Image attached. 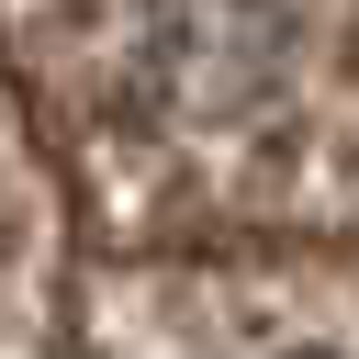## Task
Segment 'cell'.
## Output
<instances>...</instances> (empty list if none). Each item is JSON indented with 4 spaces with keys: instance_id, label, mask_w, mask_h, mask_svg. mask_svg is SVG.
Segmentation results:
<instances>
[{
    "instance_id": "1",
    "label": "cell",
    "mask_w": 359,
    "mask_h": 359,
    "mask_svg": "<svg viewBox=\"0 0 359 359\" xmlns=\"http://www.w3.org/2000/svg\"><path fill=\"white\" fill-rule=\"evenodd\" d=\"M157 56H180V90L236 101V90L280 56V11H269V0H168Z\"/></svg>"
},
{
    "instance_id": "2",
    "label": "cell",
    "mask_w": 359,
    "mask_h": 359,
    "mask_svg": "<svg viewBox=\"0 0 359 359\" xmlns=\"http://www.w3.org/2000/svg\"><path fill=\"white\" fill-rule=\"evenodd\" d=\"M292 359H337V348H292Z\"/></svg>"
}]
</instances>
